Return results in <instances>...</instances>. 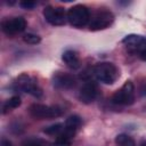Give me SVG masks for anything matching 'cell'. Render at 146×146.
Masks as SVG:
<instances>
[{
  "label": "cell",
  "instance_id": "cell-1",
  "mask_svg": "<svg viewBox=\"0 0 146 146\" xmlns=\"http://www.w3.org/2000/svg\"><path fill=\"white\" fill-rule=\"evenodd\" d=\"M94 74L98 81L105 84H112L119 78V70L114 64L103 62L94 67Z\"/></svg>",
  "mask_w": 146,
  "mask_h": 146
},
{
  "label": "cell",
  "instance_id": "cell-2",
  "mask_svg": "<svg viewBox=\"0 0 146 146\" xmlns=\"http://www.w3.org/2000/svg\"><path fill=\"white\" fill-rule=\"evenodd\" d=\"M90 19L89 9L83 5H75L67 10V21L74 27H83Z\"/></svg>",
  "mask_w": 146,
  "mask_h": 146
},
{
  "label": "cell",
  "instance_id": "cell-3",
  "mask_svg": "<svg viewBox=\"0 0 146 146\" xmlns=\"http://www.w3.org/2000/svg\"><path fill=\"white\" fill-rule=\"evenodd\" d=\"M29 112L31 116L36 120H44V119H52L60 116L63 114V110L59 106H47L43 104H33L30 106Z\"/></svg>",
  "mask_w": 146,
  "mask_h": 146
},
{
  "label": "cell",
  "instance_id": "cell-4",
  "mask_svg": "<svg viewBox=\"0 0 146 146\" xmlns=\"http://www.w3.org/2000/svg\"><path fill=\"white\" fill-rule=\"evenodd\" d=\"M112 102L117 105H131L135 102V87L133 83L128 80L124 82V84L121 87L120 90H117L112 96Z\"/></svg>",
  "mask_w": 146,
  "mask_h": 146
},
{
  "label": "cell",
  "instance_id": "cell-5",
  "mask_svg": "<svg viewBox=\"0 0 146 146\" xmlns=\"http://www.w3.org/2000/svg\"><path fill=\"white\" fill-rule=\"evenodd\" d=\"M43 17L49 24L54 26H59L65 24L67 19V13H65L63 7L47 6L43 9Z\"/></svg>",
  "mask_w": 146,
  "mask_h": 146
},
{
  "label": "cell",
  "instance_id": "cell-6",
  "mask_svg": "<svg viewBox=\"0 0 146 146\" xmlns=\"http://www.w3.org/2000/svg\"><path fill=\"white\" fill-rule=\"evenodd\" d=\"M114 21V15L111 11H99L97 13L89 23L90 31H100L107 29Z\"/></svg>",
  "mask_w": 146,
  "mask_h": 146
},
{
  "label": "cell",
  "instance_id": "cell-7",
  "mask_svg": "<svg viewBox=\"0 0 146 146\" xmlns=\"http://www.w3.org/2000/svg\"><path fill=\"white\" fill-rule=\"evenodd\" d=\"M17 86L21 88L23 91L34 96V97H40L42 95L41 88L38 86L36 81L34 78L27 75V74H21L17 79Z\"/></svg>",
  "mask_w": 146,
  "mask_h": 146
},
{
  "label": "cell",
  "instance_id": "cell-8",
  "mask_svg": "<svg viewBox=\"0 0 146 146\" xmlns=\"http://www.w3.org/2000/svg\"><path fill=\"white\" fill-rule=\"evenodd\" d=\"M1 27L7 35H14L25 30L26 21L23 17H13L10 19H5L1 23Z\"/></svg>",
  "mask_w": 146,
  "mask_h": 146
},
{
  "label": "cell",
  "instance_id": "cell-9",
  "mask_svg": "<svg viewBox=\"0 0 146 146\" xmlns=\"http://www.w3.org/2000/svg\"><path fill=\"white\" fill-rule=\"evenodd\" d=\"M122 43L127 47V49L132 54H140L143 50L146 49V39L141 35L137 34H129L123 40Z\"/></svg>",
  "mask_w": 146,
  "mask_h": 146
},
{
  "label": "cell",
  "instance_id": "cell-10",
  "mask_svg": "<svg viewBox=\"0 0 146 146\" xmlns=\"http://www.w3.org/2000/svg\"><path fill=\"white\" fill-rule=\"evenodd\" d=\"M98 94L97 84L94 81H87L79 91V99L84 104H91Z\"/></svg>",
  "mask_w": 146,
  "mask_h": 146
},
{
  "label": "cell",
  "instance_id": "cell-11",
  "mask_svg": "<svg viewBox=\"0 0 146 146\" xmlns=\"http://www.w3.org/2000/svg\"><path fill=\"white\" fill-rule=\"evenodd\" d=\"M62 59L63 62L66 64L67 67L70 68H73V70H76L79 66H80V59H79V56L76 54V51L74 50H65L62 55Z\"/></svg>",
  "mask_w": 146,
  "mask_h": 146
},
{
  "label": "cell",
  "instance_id": "cell-12",
  "mask_svg": "<svg viewBox=\"0 0 146 146\" xmlns=\"http://www.w3.org/2000/svg\"><path fill=\"white\" fill-rule=\"evenodd\" d=\"M54 81H55L54 82L55 86H57L59 88H65V89L73 87L74 83H75L74 78L72 75H70V74H57L55 76Z\"/></svg>",
  "mask_w": 146,
  "mask_h": 146
},
{
  "label": "cell",
  "instance_id": "cell-13",
  "mask_svg": "<svg viewBox=\"0 0 146 146\" xmlns=\"http://www.w3.org/2000/svg\"><path fill=\"white\" fill-rule=\"evenodd\" d=\"M81 123H82V120L79 115H71L66 119L65 124H64V129L67 132H71L73 135H75V131L80 128Z\"/></svg>",
  "mask_w": 146,
  "mask_h": 146
},
{
  "label": "cell",
  "instance_id": "cell-14",
  "mask_svg": "<svg viewBox=\"0 0 146 146\" xmlns=\"http://www.w3.org/2000/svg\"><path fill=\"white\" fill-rule=\"evenodd\" d=\"M73 133H70L67 132L65 129L64 131L56 137V140H55V146H71V141H72V138H73Z\"/></svg>",
  "mask_w": 146,
  "mask_h": 146
},
{
  "label": "cell",
  "instance_id": "cell-15",
  "mask_svg": "<svg viewBox=\"0 0 146 146\" xmlns=\"http://www.w3.org/2000/svg\"><path fill=\"white\" fill-rule=\"evenodd\" d=\"M21 104H22L21 98H19L18 96H13V97H10L8 100H6V103L3 104V107H2L3 111H2V113L6 114V113H8V112L11 111V110L17 108Z\"/></svg>",
  "mask_w": 146,
  "mask_h": 146
},
{
  "label": "cell",
  "instance_id": "cell-16",
  "mask_svg": "<svg viewBox=\"0 0 146 146\" xmlns=\"http://www.w3.org/2000/svg\"><path fill=\"white\" fill-rule=\"evenodd\" d=\"M115 144L117 146H136L135 140L125 133H120L115 137Z\"/></svg>",
  "mask_w": 146,
  "mask_h": 146
},
{
  "label": "cell",
  "instance_id": "cell-17",
  "mask_svg": "<svg viewBox=\"0 0 146 146\" xmlns=\"http://www.w3.org/2000/svg\"><path fill=\"white\" fill-rule=\"evenodd\" d=\"M63 131H64V124H62V123H56V124L49 125L43 130V132H46L47 135H50V136H59Z\"/></svg>",
  "mask_w": 146,
  "mask_h": 146
},
{
  "label": "cell",
  "instance_id": "cell-18",
  "mask_svg": "<svg viewBox=\"0 0 146 146\" xmlns=\"http://www.w3.org/2000/svg\"><path fill=\"white\" fill-rule=\"evenodd\" d=\"M23 41L26 42L27 44H38V43H40L41 38L33 33H25L23 35Z\"/></svg>",
  "mask_w": 146,
  "mask_h": 146
},
{
  "label": "cell",
  "instance_id": "cell-19",
  "mask_svg": "<svg viewBox=\"0 0 146 146\" xmlns=\"http://www.w3.org/2000/svg\"><path fill=\"white\" fill-rule=\"evenodd\" d=\"M21 7L24 8V9H32L34 6H35V2L32 1V0H23L19 2Z\"/></svg>",
  "mask_w": 146,
  "mask_h": 146
},
{
  "label": "cell",
  "instance_id": "cell-20",
  "mask_svg": "<svg viewBox=\"0 0 146 146\" xmlns=\"http://www.w3.org/2000/svg\"><path fill=\"white\" fill-rule=\"evenodd\" d=\"M1 146H14V145H13L11 141H9L8 139H2V141H1Z\"/></svg>",
  "mask_w": 146,
  "mask_h": 146
},
{
  "label": "cell",
  "instance_id": "cell-21",
  "mask_svg": "<svg viewBox=\"0 0 146 146\" xmlns=\"http://www.w3.org/2000/svg\"><path fill=\"white\" fill-rule=\"evenodd\" d=\"M24 146H41L39 143H36V141H27Z\"/></svg>",
  "mask_w": 146,
  "mask_h": 146
},
{
  "label": "cell",
  "instance_id": "cell-22",
  "mask_svg": "<svg viewBox=\"0 0 146 146\" xmlns=\"http://www.w3.org/2000/svg\"><path fill=\"white\" fill-rule=\"evenodd\" d=\"M139 57H140L143 60H146V49H145V50H143V51L139 54Z\"/></svg>",
  "mask_w": 146,
  "mask_h": 146
},
{
  "label": "cell",
  "instance_id": "cell-23",
  "mask_svg": "<svg viewBox=\"0 0 146 146\" xmlns=\"http://www.w3.org/2000/svg\"><path fill=\"white\" fill-rule=\"evenodd\" d=\"M140 146H146V143H143V144H141Z\"/></svg>",
  "mask_w": 146,
  "mask_h": 146
}]
</instances>
